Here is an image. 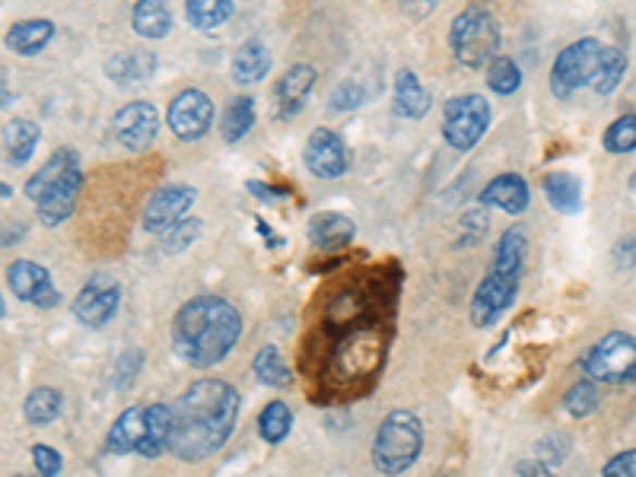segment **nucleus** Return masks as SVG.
<instances>
[{"label": "nucleus", "instance_id": "obj_1", "mask_svg": "<svg viewBox=\"0 0 636 477\" xmlns=\"http://www.w3.org/2000/svg\"><path fill=\"white\" fill-rule=\"evenodd\" d=\"M242 397L223 379H198L172 404L169 452L179 462H204L217 455L236 430Z\"/></svg>", "mask_w": 636, "mask_h": 477}, {"label": "nucleus", "instance_id": "obj_2", "mask_svg": "<svg viewBox=\"0 0 636 477\" xmlns=\"http://www.w3.org/2000/svg\"><path fill=\"white\" fill-rule=\"evenodd\" d=\"M242 328H245V321L230 299L213 296V293L192 296L188 303L179 306V313L172 318L175 357L185 359L188 366H198V369L217 366L236 347Z\"/></svg>", "mask_w": 636, "mask_h": 477}, {"label": "nucleus", "instance_id": "obj_3", "mask_svg": "<svg viewBox=\"0 0 636 477\" xmlns=\"http://www.w3.org/2000/svg\"><path fill=\"white\" fill-rule=\"evenodd\" d=\"M424 452V424L414 411L397 407L392 411L372 439V465L382 475L397 477L404 475L407 468H414V462Z\"/></svg>", "mask_w": 636, "mask_h": 477}, {"label": "nucleus", "instance_id": "obj_4", "mask_svg": "<svg viewBox=\"0 0 636 477\" xmlns=\"http://www.w3.org/2000/svg\"><path fill=\"white\" fill-rule=\"evenodd\" d=\"M500 41V23L487 7H465L449 26V51L468 71L487 68L497 58Z\"/></svg>", "mask_w": 636, "mask_h": 477}, {"label": "nucleus", "instance_id": "obj_5", "mask_svg": "<svg viewBox=\"0 0 636 477\" xmlns=\"http://www.w3.org/2000/svg\"><path fill=\"white\" fill-rule=\"evenodd\" d=\"M490 121H493V109L480 93L452 96L442 109V137L452 150L468 154L484 140Z\"/></svg>", "mask_w": 636, "mask_h": 477}, {"label": "nucleus", "instance_id": "obj_6", "mask_svg": "<svg viewBox=\"0 0 636 477\" xmlns=\"http://www.w3.org/2000/svg\"><path fill=\"white\" fill-rule=\"evenodd\" d=\"M586 376L601 386H627L636 379V338L624 331H611L589 351L583 363Z\"/></svg>", "mask_w": 636, "mask_h": 477}, {"label": "nucleus", "instance_id": "obj_7", "mask_svg": "<svg viewBox=\"0 0 636 477\" xmlns=\"http://www.w3.org/2000/svg\"><path fill=\"white\" fill-rule=\"evenodd\" d=\"M601 51H604V45L592 39V36H586V39H576L573 45H566L556 54L554 68H551V93L560 102L570 99L579 86H589Z\"/></svg>", "mask_w": 636, "mask_h": 477}, {"label": "nucleus", "instance_id": "obj_8", "mask_svg": "<svg viewBox=\"0 0 636 477\" xmlns=\"http://www.w3.org/2000/svg\"><path fill=\"white\" fill-rule=\"evenodd\" d=\"M166 124H169L172 137H179L182 144H198L200 137H207V131L213 127L210 96L198 86H188V89L175 93L169 109H166Z\"/></svg>", "mask_w": 636, "mask_h": 477}, {"label": "nucleus", "instance_id": "obj_9", "mask_svg": "<svg viewBox=\"0 0 636 477\" xmlns=\"http://www.w3.org/2000/svg\"><path fill=\"white\" fill-rule=\"evenodd\" d=\"M518 280H522V274L490 268V274L477 283L475 296H472V325L475 328H493L500 321V316L516 303Z\"/></svg>", "mask_w": 636, "mask_h": 477}, {"label": "nucleus", "instance_id": "obj_10", "mask_svg": "<svg viewBox=\"0 0 636 477\" xmlns=\"http://www.w3.org/2000/svg\"><path fill=\"white\" fill-rule=\"evenodd\" d=\"M195 200H198V192L192 185H185V182L162 185L144 204L140 223H144L147 233H166V230H172L175 223H182L188 217V210L195 207Z\"/></svg>", "mask_w": 636, "mask_h": 477}, {"label": "nucleus", "instance_id": "obj_11", "mask_svg": "<svg viewBox=\"0 0 636 477\" xmlns=\"http://www.w3.org/2000/svg\"><path fill=\"white\" fill-rule=\"evenodd\" d=\"M112 134L124 150L131 154H144L154 147L159 134V112L154 102L147 99H134L127 106H121L112 121Z\"/></svg>", "mask_w": 636, "mask_h": 477}, {"label": "nucleus", "instance_id": "obj_12", "mask_svg": "<svg viewBox=\"0 0 636 477\" xmlns=\"http://www.w3.org/2000/svg\"><path fill=\"white\" fill-rule=\"evenodd\" d=\"M303 162L306 169L316 175V179H341L347 169H351V147L344 144V137L331 127H316L309 137H306V147H303Z\"/></svg>", "mask_w": 636, "mask_h": 477}, {"label": "nucleus", "instance_id": "obj_13", "mask_svg": "<svg viewBox=\"0 0 636 477\" xmlns=\"http://www.w3.org/2000/svg\"><path fill=\"white\" fill-rule=\"evenodd\" d=\"M316 83L318 71L313 64H293V68H286L283 77L274 83V106H278L280 119H296L306 109Z\"/></svg>", "mask_w": 636, "mask_h": 477}, {"label": "nucleus", "instance_id": "obj_14", "mask_svg": "<svg viewBox=\"0 0 636 477\" xmlns=\"http://www.w3.org/2000/svg\"><path fill=\"white\" fill-rule=\"evenodd\" d=\"M80 195H83V169H74V172H68L58 185H51V188L36 200L41 227L54 230V227H61L64 220H71Z\"/></svg>", "mask_w": 636, "mask_h": 477}, {"label": "nucleus", "instance_id": "obj_15", "mask_svg": "<svg viewBox=\"0 0 636 477\" xmlns=\"http://www.w3.org/2000/svg\"><path fill=\"white\" fill-rule=\"evenodd\" d=\"M480 204L484 207H497V210H503L510 217H518L531 204V188H528V182L518 172H503V175L487 182V188L480 192Z\"/></svg>", "mask_w": 636, "mask_h": 477}, {"label": "nucleus", "instance_id": "obj_16", "mask_svg": "<svg viewBox=\"0 0 636 477\" xmlns=\"http://www.w3.org/2000/svg\"><path fill=\"white\" fill-rule=\"evenodd\" d=\"M392 106H395V112L401 119L420 121L427 119V112H430V106H433V96H430V89L424 86V80L417 77L414 71L401 68L395 74Z\"/></svg>", "mask_w": 636, "mask_h": 477}, {"label": "nucleus", "instance_id": "obj_17", "mask_svg": "<svg viewBox=\"0 0 636 477\" xmlns=\"http://www.w3.org/2000/svg\"><path fill=\"white\" fill-rule=\"evenodd\" d=\"M121 290L119 286H86L74 299V316L80 325H89V328H102L109 325L115 313H119Z\"/></svg>", "mask_w": 636, "mask_h": 477}, {"label": "nucleus", "instance_id": "obj_18", "mask_svg": "<svg viewBox=\"0 0 636 477\" xmlns=\"http://www.w3.org/2000/svg\"><path fill=\"white\" fill-rule=\"evenodd\" d=\"M147 437V407H127L121 411V417H115V424L109 427L106 437V452L109 455H131L140 452V442Z\"/></svg>", "mask_w": 636, "mask_h": 477}, {"label": "nucleus", "instance_id": "obj_19", "mask_svg": "<svg viewBox=\"0 0 636 477\" xmlns=\"http://www.w3.org/2000/svg\"><path fill=\"white\" fill-rule=\"evenodd\" d=\"M54 23L51 20H20V23H13L10 29H7V36H3V45L13 51V54H20V58H36L41 54L51 39H54Z\"/></svg>", "mask_w": 636, "mask_h": 477}, {"label": "nucleus", "instance_id": "obj_20", "mask_svg": "<svg viewBox=\"0 0 636 477\" xmlns=\"http://www.w3.org/2000/svg\"><path fill=\"white\" fill-rule=\"evenodd\" d=\"M7 286L13 290V296L16 299H23V303H39V296L45 290H51L54 283H51V274H48V268L39 265V261H29V258H20V261H13L10 268H7Z\"/></svg>", "mask_w": 636, "mask_h": 477}, {"label": "nucleus", "instance_id": "obj_21", "mask_svg": "<svg viewBox=\"0 0 636 477\" xmlns=\"http://www.w3.org/2000/svg\"><path fill=\"white\" fill-rule=\"evenodd\" d=\"M157 71V54L154 51H121V54H112L106 61V77L112 80L115 86L127 89L134 83H144V80L154 77Z\"/></svg>", "mask_w": 636, "mask_h": 477}, {"label": "nucleus", "instance_id": "obj_22", "mask_svg": "<svg viewBox=\"0 0 636 477\" xmlns=\"http://www.w3.org/2000/svg\"><path fill=\"white\" fill-rule=\"evenodd\" d=\"M271 71V51L261 39H248L238 45L233 51V64H230V74L238 86H252V83H261Z\"/></svg>", "mask_w": 636, "mask_h": 477}, {"label": "nucleus", "instance_id": "obj_23", "mask_svg": "<svg viewBox=\"0 0 636 477\" xmlns=\"http://www.w3.org/2000/svg\"><path fill=\"white\" fill-rule=\"evenodd\" d=\"M357 236V227L347 213H338V210H321L309 220V238L313 245L321 252H331V248H344L351 238Z\"/></svg>", "mask_w": 636, "mask_h": 477}, {"label": "nucleus", "instance_id": "obj_24", "mask_svg": "<svg viewBox=\"0 0 636 477\" xmlns=\"http://www.w3.org/2000/svg\"><path fill=\"white\" fill-rule=\"evenodd\" d=\"M131 29L140 39H166L172 33V0H137L131 10Z\"/></svg>", "mask_w": 636, "mask_h": 477}, {"label": "nucleus", "instance_id": "obj_25", "mask_svg": "<svg viewBox=\"0 0 636 477\" xmlns=\"http://www.w3.org/2000/svg\"><path fill=\"white\" fill-rule=\"evenodd\" d=\"M80 169V154L74 147H61L39 166V172L26 182V198L39 200L51 185H58L68 172Z\"/></svg>", "mask_w": 636, "mask_h": 477}, {"label": "nucleus", "instance_id": "obj_26", "mask_svg": "<svg viewBox=\"0 0 636 477\" xmlns=\"http://www.w3.org/2000/svg\"><path fill=\"white\" fill-rule=\"evenodd\" d=\"M41 131L36 121L13 119L3 124V154L13 166H26L39 150Z\"/></svg>", "mask_w": 636, "mask_h": 477}, {"label": "nucleus", "instance_id": "obj_27", "mask_svg": "<svg viewBox=\"0 0 636 477\" xmlns=\"http://www.w3.org/2000/svg\"><path fill=\"white\" fill-rule=\"evenodd\" d=\"M541 188H545V198H548V204L554 207L556 213L573 217V213L583 210V185H579L576 175H570V172H548L541 179Z\"/></svg>", "mask_w": 636, "mask_h": 477}, {"label": "nucleus", "instance_id": "obj_28", "mask_svg": "<svg viewBox=\"0 0 636 477\" xmlns=\"http://www.w3.org/2000/svg\"><path fill=\"white\" fill-rule=\"evenodd\" d=\"M255 119H258L255 99L252 96H233L227 102L223 115H220V134H223V140L227 144H238L242 137H248V131L255 127Z\"/></svg>", "mask_w": 636, "mask_h": 477}, {"label": "nucleus", "instance_id": "obj_29", "mask_svg": "<svg viewBox=\"0 0 636 477\" xmlns=\"http://www.w3.org/2000/svg\"><path fill=\"white\" fill-rule=\"evenodd\" d=\"M169 439H172V407L159 401L147 404V437L140 442V455L159 458L162 452H169Z\"/></svg>", "mask_w": 636, "mask_h": 477}, {"label": "nucleus", "instance_id": "obj_30", "mask_svg": "<svg viewBox=\"0 0 636 477\" xmlns=\"http://www.w3.org/2000/svg\"><path fill=\"white\" fill-rule=\"evenodd\" d=\"M624 74H627V54L614 45H604V51H601L596 64V74L589 80V89L598 96H611L621 86Z\"/></svg>", "mask_w": 636, "mask_h": 477}, {"label": "nucleus", "instance_id": "obj_31", "mask_svg": "<svg viewBox=\"0 0 636 477\" xmlns=\"http://www.w3.org/2000/svg\"><path fill=\"white\" fill-rule=\"evenodd\" d=\"M236 10V0H185V20L192 29L210 33L220 29Z\"/></svg>", "mask_w": 636, "mask_h": 477}, {"label": "nucleus", "instance_id": "obj_32", "mask_svg": "<svg viewBox=\"0 0 636 477\" xmlns=\"http://www.w3.org/2000/svg\"><path fill=\"white\" fill-rule=\"evenodd\" d=\"M61 407H64V395L51 386H39L23 401V417L33 427H48L61 414Z\"/></svg>", "mask_w": 636, "mask_h": 477}, {"label": "nucleus", "instance_id": "obj_33", "mask_svg": "<svg viewBox=\"0 0 636 477\" xmlns=\"http://www.w3.org/2000/svg\"><path fill=\"white\" fill-rule=\"evenodd\" d=\"M252 372H255V379L261 382V386H268V389H286L290 382H293V376H290V366H286V359L280 357V351L274 344H265L255 359H252Z\"/></svg>", "mask_w": 636, "mask_h": 477}, {"label": "nucleus", "instance_id": "obj_34", "mask_svg": "<svg viewBox=\"0 0 636 477\" xmlns=\"http://www.w3.org/2000/svg\"><path fill=\"white\" fill-rule=\"evenodd\" d=\"M293 430V411L283 401H271L261 407L258 414V437L265 439L268 445H280L283 439L290 437Z\"/></svg>", "mask_w": 636, "mask_h": 477}, {"label": "nucleus", "instance_id": "obj_35", "mask_svg": "<svg viewBox=\"0 0 636 477\" xmlns=\"http://www.w3.org/2000/svg\"><path fill=\"white\" fill-rule=\"evenodd\" d=\"M525 255H528V238L522 230H506L500 242H497V252H493V268H503V271H513L522 274V265H525Z\"/></svg>", "mask_w": 636, "mask_h": 477}, {"label": "nucleus", "instance_id": "obj_36", "mask_svg": "<svg viewBox=\"0 0 636 477\" xmlns=\"http://www.w3.org/2000/svg\"><path fill=\"white\" fill-rule=\"evenodd\" d=\"M601 147L614 157H624V154H634L636 150V112L631 115H621L614 119L604 134H601Z\"/></svg>", "mask_w": 636, "mask_h": 477}, {"label": "nucleus", "instance_id": "obj_37", "mask_svg": "<svg viewBox=\"0 0 636 477\" xmlns=\"http://www.w3.org/2000/svg\"><path fill=\"white\" fill-rule=\"evenodd\" d=\"M487 86L497 93V96H513L518 86H522V71L510 54H497L490 64H487Z\"/></svg>", "mask_w": 636, "mask_h": 477}, {"label": "nucleus", "instance_id": "obj_38", "mask_svg": "<svg viewBox=\"0 0 636 477\" xmlns=\"http://www.w3.org/2000/svg\"><path fill=\"white\" fill-rule=\"evenodd\" d=\"M598 404H601V392H598V382H592V379L576 382V386L563 395V407H566V414H570V417H576V420L589 417L592 411H598Z\"/></svg>", "mask_w": 636, "mask_h": 477}, {"label": "nucleus", "instance_id": "obj_39", "mask_svg": "<svg viewBox=\"0 0 636 477\" xmlns=\"http://www.w3.org/2000/svg\"><path fill=\"white\" fill-rule=\"evenodd\" d=\"M366 102V89L359 80H344L334 86V93L328 96V115H351Z\"/></svg>", "mask_w": 636, "mask_h": 477}, {"label": "nucleus", "instance_id": "obj_40", "mask_svg": "<svg viewBox=\"0 0 636 477\" xmlns=\"http://www.w3.org/2000/svg\"><path fill=\"white\" fill-rule=\"evenodd\" d=\"M200 230H204V223H200L198 217H185L182 223H175L172 230H166V233H162V252H166V255H179V252H185L188 245H195V242H198Z\"/></svg>", "mask_w": 636, "mask_h": 477}, {"label": "nucleus", "instance_id": "obj_41", "mask_svg": "<svg viewBox=\"0 0 636 477\" xmlns=\"http://www.w3.org/2000/svg\"><path fill=\"white\" fill-rule=\"evenodd\" d=\"M140 369H144V351H124L115 363V386L131 389L134 379L140 376Z\"/></svg>", "mask_w": 636, "mask_h": 477}, {"label": "nucleus", "instance_id": "obj_42", "mask_svg": "<svg viewBox=\"0 0 636 477\" xmlns=\"http://www.w3.org/2000/svg\"><path fill=\"white\" fill-rule=\"evenodd\" d=\"M29 455H33V462H36V472H39L41 477H58L61 475V465H64V462H61V452H54V449H51V445H33V452H29Z\"/></svg>", "mask_w": 636, "mask_h": 477}, {"label": "nucleus", "instance_id": "obj_43", "mask_svg": "<svg viewBox=\"0 0 636 477\" xmlns=\"http://www.w3.org/2000/svg\"><path fill=\"white\" fill-rule=\"evenodd\" d=\"M601 477H636V449L617 452L614 458H608L601 468Z\"/></svg>", "mask_w": 636, "mask_h": 477}, {"label": "nucleus", "instance_id": "obj_44", "mask_svg": "<svg viewBox=\"0 0 636 477\" xmlns=\"http://www.w3.org/2000/svg\"><path fill=\"white\" fill-rule=\"evenodd\" d=\"M614 265H617L621 271L636 268V236H624L614 245Z\"/></svg>", "mask_w": 636, "mask_h": 477}, {"label": "nucleus", "instance_id": "obj_45", "mask_svg": "<svg viewBox=\"0 0 636 477\" xmlns=\"http://www.w3.org/2000/svg\"><path fill=\"white\" fill-rule=\"evenodd\" d=\"M397 3H401V10H404L407 16L424 20V16H430V13L437 10L442 0H397Z\"/></svg>", "mask_w": 636, "mask_h": 477}, {"label": "nucleus", "instance_id": "obj_46", "mask_svg": "<svg viewBox=\"0 0 636 477\" xmlns=\"http://www.w3.org/2000/svg\"><path fill=\"white\" fill-rule=\"evenodd\" d=\"M516 477H554V472H551V465L531 458V462H518Z\"/></svg>", "mask_w": 636, "mask_h": 477}, {"label": "nucleus", "instance_id": "obj_47", "mask_svg": "<svg viewBox=\"0 0 636 477\" xmlns=\"http://www.w3.org/2000/svg\"><path fill=\"white\" fill-rule=\"evenodd\" d=\"M245 188H248V195H255V198H261V200L286 198V192H274V185H265V182H248Z\"/></svg>", "mask_w": 636, "mask_h": 477}, {"label": "nucleus", "instance_id": "obj_48", "mask_svg": "<svg viewBox=\"0 0 636 477\" xmlns=\"http://www.w3.org/2000/svg\"><path fill=\"white\" fill-rule=\"evenodd\" d=\"M0 83H3V109H10V77H7V71L0 74Z\"/></svg>", "mask_w": 636, "mask_h": 477}, {"label": "nucleus", "instance_id": "obj_49", "mask_svg": "<svg viewBox=\"0 0 636 477\" xmlns=\"http://www.w3.org/2000/svg\"><path fill=\"white\" fill-rule=\"evenodd\" d=\"M0 195H3V200H10V195H13V188H10L7 182H0Z\"/></svg>", "mask_w": 636, "mask_h": 477}, {"label": "nucleus", "instance_id": "obj_50", "mask_svg": "<svg viewBox=\"0 0 636 477\" xmlns=\"http://www.w3.org/2000/svg\"><path fill=\"white\" fill-rule=\"evenodd\" d=\"M631 188H634V195H636V172L631 175Z\"/></svg>", "mask_w": 636, "mask_h": 477}, {"label": "nucleus", "instance_id": "obj_51", "mask_svg": "<svg viewBox=\"0 0 636 477\" xmlns=\"http://www.w3.org/2000/svg\"><path fill=\"white\" fill-rule=\"evenodd\" d=\"M13 477H33V475H13ZM36 477H41V475H36Z\"/></svg>", "mask_w": 636, "mask_h": 477}]
</instances>
